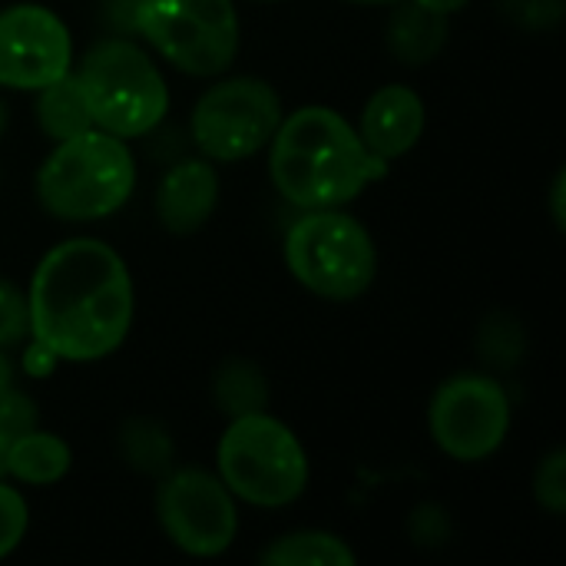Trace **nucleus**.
<instances>
[{"instance_id": "nucleus-24", "label": "nucleus", "mask_w": 566, "mask_h": 566, "mask_svg": "<svg viewBox=\"0 0 566 566\" xmlns=\"http://www.w3.org/2000/svg\"><path fill=\"white\" fill-rule=\"evenodd\" d=\"M36 428V405L13 385L0 391V444H10L23 431Z\"/></svg>"}, {"instance_id": "nucleus-12", "label": "nucleus", "mask_w": 566, "mask_h": 566, "mask_svg": "<svg viewBox=\"0 0 566 566\" xmlns=\"http://www.w3.org/2000/svg\"><path fill=\"white\" fill-rule=\"evenodd\" d=\"M355 129L378 159H401L424 133V99L408 83H388L368 96Z\"/></svg>"}, {"instance_id": "nucleus-25", "label": "nucleus", "mask_w": 566, "mask_h": 566, "mask_svg": "<svg viewBox=\"0 0 566 566\" xmlns=\"http://www.w3.org/2000/svg\"><path fill=\"white\" fill-rule=\"evenodd\" d=\"M501 7L511 20L534 30L554 27L564 17V0H501Z\"/></svg>"}, {"instance_id": "nucleus-11", "label": "nucleus", "mask_w": 566, "mask_h": 566, "mask_svg": "<svg viewBox=\"0 0 566 566\" xmlns=\"http://www.w3.org/2000/svg\"><path fill=\"white\" fill-rule=\"evenodd\" d=\"M73 70V36L43 3L0 10V86L40 90Z\"/></svg>"}, {"instance_id": "nucleus-17", "label": "nucleus", "mask_w": 566, "mask_h": 566, "mask_svg": "<svg viewBox=\"0 0 566 566\" xmlns=\"http://www.w3.org/2000/svg\"><path fill=\"white\" fill-rule=\"evenodd\" d=\"M212 401L222 415L242 418L269 408V381L249 358H226L212 378Z\"/></svg>"}, {"instance_id": "nucleus-18", "label": "nucleus", "mask_w": 566, "mask_h": 566, "mask_svg": "<svg viewBox=\"0 0 566 566\" xmlns=\"http://www.w3.org/2000/svg\"><path fill=\"white\" fill-rule=\"evenodd\" d=\"M265 566H355V551L328 531H295L272 541L262 557Z\"/></svg>"}, {"instance_id": "nucleus-10", "label": "nucleus", "mask_w": 566, "mask_h": 566, "mask_svg": "<svg viewBox=\"0 0 566 566\" xmlns=\"http://www.w3.org/2000/svg\"><path fill=\"white\" fill-rule=\"evenodd\" d=\"M156 521L172 547L189 557H219L235 544L239 507L219 474L182 468L166 471L156 491Z\"/></svg>"}, {"instance_id": "nucleus-34", "label": "nucleus", "mask_w": 566, "mask_h": 566, "mask_svg": "<svg viewBox=\"0 0 566 566\" xmlns=\"http://www.w3.org/2000/svg\"><path fill=\"white\" fill-rule=\"evenodd\" d=\"M7 133V106H3V99H0V136Z\"/></svg>"}, {"instance_id": "nucleus-30", "label": "nucleus", "mask_w": 566, "mask_h": 566, "mask_svg": "<svg viewBox=\"0 0 566 566\" xmlns=\"http://www.w3.org/2000/svg\"><path fill=\"white\" fill-rule=\"evenodd\" d=\"M415 3H421V7H428L434 13H444V17H451V13L468 7V0H415Z\"/></svg>"}, {"instance_id": "nucleus-32", "label": "nucleus", "mask_w": 566, "mask_h": 566, "mask_svg": "<svg viewBox=\"0 0 566 566\" xmlns=\"http://www.w3.org/2000/svg\"><path fill=\"white\" fill-rule=\"evenodd\" d=\"M348 3H358V7H391L395 0H348Z\"/></svg>"}, {"instance_id": "nucleus-21", "label": "nucleus", "mask_w": 566, "mask_h": 566, "mask_svg": "<svg viewBox=\"0 0 566 566\" xmlns=\"http://www.w3.org/2000/svg\"><path fill=\"white\" fill-rule=\"evenodd\" d=\"M534 497L547 514H566V451L557 448L541 461L534 474Z\"/></svg>"}, {"instance_id": "nucleus-26", "label": "nucleus", "mask_w": 566, "mask_h": 566, "mask_svg": "<svg viewBox=\"0 0 566 566\" xmlns=\"http://www.w3.org/2000/svg\"><path fill=\"white\" fill-rule=\"evenodd\" d=\"M411 534H415L418 544H441L448 537V517H444V511L434 507V504L418 507L415 517H411Z\"/></svg>"}, {"instance_id": "nucleus-16", "label": "nucleus", "mask_w": 566, "mask_h": 566, "mask_svg": "<svg viewBox=\"0 0 566 566\" xmlns=\"http://www.w3.org/2000/svg\"><path fill=\"white\" fill-rule=\"evenodd\" d=\"M33 93H36L33 116H36V126L43 129L46 139L63 143V139H73V136L93 129V119H90V109H86V99L80 93L73 70L63 73L60 80L33 90Z\"/></svg>"}, {"instance_id": "nucleus-2", "label": "nucleus", "mask_w": 566, "mask_h": 566, "mask_svg": "<svg viewBox=\"0 0 566 566\" xmlns=\"http://www.w3.org/2000/svg\"><path fill=\"white\" fill-rule=\"evenodd\" d=\"M385 172L388 163L368 153L355 123L332 106H302L282 116L269 139V176L279 196L298 209H342Z\"/></svg>"}, {"instance_id": "nucleus-15", "label": "nucleus", "mask_w": 566, "mask_h": 566, "mask_svg": "<svg viewBox=\"0 0 566 566\" xmlns=\"http://www.w3.org/2000/svg\"><path fill=\"white\" fill-rule=\"evenodd\" d=\"M73 464L70 444L50 431L30 428L7 448V478L30 484V488H50L66 478Z\"/></svg>"}, {"instance_id": "nucleus-5", "label": "nucleus", "mask_w": 566, "mask_h": 566, "mask_svg": "<svg viewBox=\"0 0 566 566\" xmlns=\"http://www.w3.org/2000/svg\"><path fill=\"white\" fill-rule=\"evenodd\" d=\"M216 468L232 497L252 507H289L308 488V454L298 434L269 411L229 418Z\"/></svg>"}, {"instance_id": "nucleus-29", "label": "nucleus", "mask_w": 566, "mask_h": 566, "mask_svg": "<svg viewBox=\"0 0 566 566\" xmlns=\"http://www.w3.org/2000/svg\"><path fill=\"white\" fill-rule=\"evenodd\" d=\"M566 172L560 169L557 176H554V189H551V212H554V226L557 229H564L566 222Z\"/></svg>"}, {"instance_id": "nucleus-31", "label": "nucleus", "mask_w": 566, "mask_h": 566, "mask_svg": "<svg viewBox=\"0 0 566 566\" xmlns=\"http://www.w3.org/2000/svg\"><path fill=\"white\" fill-rule=\"evenodd\" d=\"M10 381H13V368H10V358H7L3 348H0V391L10 388Z\"/></svg>"}, {"instance_id": "nucleus-9", "label": "nucleus", "mask_w": 566, "mask_h": 566, "mask_svg": "<svg viewBox=\"0 0 566 566\" xmlns=\"http://www.w3.org/2000/svg\"><path fill=\"white\" fill-rule=\"evenodd\" d=\"M511 418L514 408L504 385L491 375L464 371L438 385L428 408V431L448 458L478 464L507 441Z\"/></svg>"}, {"instance_id": "nucleus-33", "label": "nucleus", "mask_w": 566, "mask_h": 566, "mask_svg": "<svg viewBox=\"0 0 566 566\" xmlns=\"http://www.w3.org/2000/svg\"><path fill=\"white\" fill-rule=\"evenodd\" d=\"M7 448L10 444H0V481H7Z\"/></svg>"}, {"instance_id": "nucleus-3", "label": "nucleus", "mask_w": 566, "mask_h": 566, "mask_svg": "<svg viewBox=\"0 0 566 566\" xmlns=\"http://www.w3.org/2000/svg\"><path fill=\"white\" fill-rule=\"evenodd\" d=\"M36 202L63 222H96L123 209L136 189V159L126 139L86 129L63 139L36 169Z\"/></svg>"}, {"instance_id": "nucleus-28", "label": "nucleus", "mask_w": 566, "mask_h": 566, "mask_svg": "<svg viewBox=\"0 0 566 566\" xmlns=\"http://www.w3.org/2000/svg\"><path fill=\"white\" fill-rule=\"evenodd\" d=\"M56 365H60V358L50 348H43L40 342H30V348L23 352V368L30 378H46V375H53Z\"/></svg>"}, {"instance_id": "nucleus-19", "label": "nucleus", "mask_w": 566, "mask_h": 566, "mask_svg": "<svg viewBox=\"0 0 566 566\" xmlns=\"http://www.w3.org/2000/svg\"><path fill=\"white\" fill-rule=\"evenodd\" d=\"M116 444H119V458H123L133 471H139V474H156V478H163L166 471H172V454H176L172 438H169V431H166L159 421H153V418H129V421L119 428Z\"/></svg>"}, {"instance_id": "nucleus-4", "label": "nucleus", "mask_w": 566, "mask_h": 566, "mask_svg": "<svg viewBox=\"0 0 566 566\" xmlns=\"http://www.w3.org/2000/svg\"><path fill=\"white\" fill-rule=\"evenodd\" d=\"M73 76L93 126L119 139L153 133L169 113V86L163 70L129 36L96 40L80 63H73Z\"/></svg>"}, {"instance_id": "nucleus-14", "label": "nucleus", "mask_w": 566, "mask_h": 566, "mask_svg": "<svg viewBox=\"0 0 566 566\" xmlns=\"http://www.w3.org/2000/svg\"><path fill=\"white\" fill-rule=\"evenodd\" d=\"M391 17L385 27L388 50L405 63V66H424L431 63L444 43H448V17L434 13L415 0H395Z\"/></svg>"}, {"instance_id": "nucleus-7", "label": "nucleus", "mask_w": 566, "mask_h": 566, "mask_svg": "<svg viewBox=\"0 0 566 566\" xmlns=\"http://www.w3.org/2000/svg\"><path fill=\"white\" fill-rule=\"evenodd\" d=\"M136 36L186 76H219L239 56L232 0H139Z\"/></svg>"}, {"instance_id": "nucleus-1", "label": "nucleus", "mask_w": 566, "mask_h": 566, "mask_svg": "<svg viewBox=\"0 0 566 566\" xmlns=\"http://www.w3.org/2000/svg\"><path fill=\"white\" fill-rule=\"evenodd\" d=\"M27 312L30 338L60 361H99L133 328V275L123 255L103 239H63L36 262Z\"/></svg>"}, {"instance_id": "nucleus-13", "label": "nucleus", "mask_w": 566, "mask_h": 566, "mask_svg": "<svg viewBox=\"0 0 566 566\" xmlns=\"http://www.w3.org/2000/svg\"><path fill=\"white\" fill-rule=\"evenodd\" d=\"M219 196L222 182L209 159L176 163L156 189V219L172 235H192L212 219Z\"/></svg>"}, {"instance_id": "nucleus-8", "label": "nucleus", "mask_w": 566, "mask_h": 566, "mask_svg": "<svg viewBox=\"0 0 566 566\" xmlns=\"http://www.w3.org/2000/svg\"><path fill=\"white\" fill-rule=\"evenodd\" d=\"M282 116V99L269 80L226 76L196 99L192 143L209 163H239L269 146Z\"/></svg>"}, {"instance_id": "nucleus-6", "label": "nucleus", "mask_w": 566, "mask_h": 566, "mask_svg": "<svg viewBox=\"0 0 566 566\" xmlns=\"http://www.w3.org/2000/svg\"><path fill=\"white\" fill-rule=\"evenodd\" d=\"M292 279L318 298L355 302L378 275L371 232L342 209H305L285 232Z\"/></svg>"}, {"instance_id": "nucleus-23", "label": "nucleus", "mask_w": 566, "mask_h": 566, "mask_svg": "<svg viewBox=\"0 0 566 566\" xmlns=\"http://www.w3.org/2000/svg\"><path fill=\"white\" fill-rule=\"evenodd\" d=\"M27 527H30V511H27L23 494L10 488L7 481H0V560L20 547V541L27 537Z\"/></svg>"}, {"instance_id": "nucleus-27", "label": "nucleus", "mask_w": 566, "mask_h": 566, "mask_svg": "<svg viewBox=\"0 0 566 566\" xmlns=\"http://www.w3.org/2000/svg\"><path fill=\"white\" fill-rule=\"evenodd\" d=\"M136 7L139 0H103V20L116 36H136Z\"/></svg>"}, {"instance_id": "nucleus-20", "label": "nucleus", "mask_w": 566, "mask_h": 566, "mask_svg": "<svg viewBox=\"0 0 566 566\" xmlns=\"http://www.w3.org/2000/svg\"><path fill=\"white\" fill-rule=\"evenodd\" d=\"M524 328L514 315L507 312H494L481 322L478 328V355L484 365L491 368H501V371H511L521 365L524 358Z\"/></svg>"}, {"instance_id": "nucleus-22", "label": "nucleus", "mask_w": 566, "mask_h": 566, "mask_svg": "<svg viewBox=\"0 0 566 566\" xmlns=\"http://www.w3.org/2000/svg\"><path fill=\"white\" fill-rule=\"evenodd\" d=\"M27 335H30L27 292L0 275V348L7 352V348L20 345Z\"/></svg>"}]
</instances>
